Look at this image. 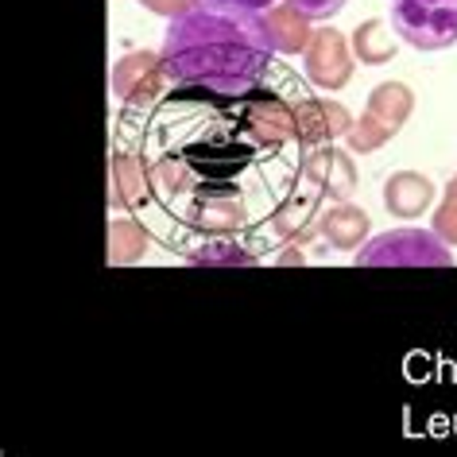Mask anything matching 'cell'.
<instances>
[{"mask_svg": "<svg viewBox=\"0 0 457 457\" xmlns=\"http://www.w3.org/2000/svg\"><path fill=\"white\" fill-rule=\"evenodd\" d=\"M144 8H152L155 16H167V20H175V16H182L187 8H194L198 0H140Z\"/></svg>", "mask_w": 457, "mask_h": 457, "instance_id": "21", "label": "cell"}, {"mask_svg": "<svg viewBox=\"0 0 457 457\" xmlns=\"http://www.w3.org/2000/svg\"><path fill=\"white\" fill-rule=\"evenodd\" d=\"M384 205L387 213L403 217V221H415L434 205V182L419 170H399L384 182Z\"/></svg>", "mask_w": 457, "mask_h": 457, "instance_id": "13", "label": "cell"}, {"mask_svg": "<svg viewBox=\"0 0 457 457\" xmlns=\"http://www.w3.org/2000/svg\"><path fill=\"white\" fill-rule=\"evenodd\" d=\"M264 28H268V39L276 54H299L311 47L314 39V28H311V16L303 12L299 4H271L264 12Z\"/></svg>", "mask_w": 457, "mask_h": 457, "instance_id": "12", "label": "cell"}, {"mask_svg": "<svg viewBox=\"0 0 457 457\" xmlns=\"http://www.w3.org/2000/svg\"><path fill=\"white\" fill-rule=\"evenodd\" d=\"M271 47L264 12L198 0L170 20L163 59L182 86H210L221 94H248L271 74Z\"/></svg>", "mask_w": 457, "mask_h": 457, "instance_id": "2", "label": "cell"}, {"mask_svg": "<svg viewBox=\"0 0 457 457\" xmlns=\"http://www.w3.org/2000/svg\"><path fill=\"white\" fill-rule=\"evenodd\" d=\"M279 264H303V253L299 248H287V253L279 256Z\"/></svg>", "mask_w": 457, "mask_h": 457, "instance_id": "23", "label": "cell"}, {"mask_svg": "<svg viewBox=\"0 0 457 457\" xmlns=\"http://www.w3.org/2000/svg\"><path fill=\"white\" fill-rule=\"evenodd\" d=\"M318 205H322V194H318L314 187H306V182H299V187L287 194V202H283L260 228L248 233V248L260 256V253L279 248V245L311 241V233H318V217H322Z\"/></svg>", "mask_w": 457, "mask_h": 457, "instance_id": "5", "label": "cell"}, {"mask_svg": "<svg viewBox=\"0 0 457 457\" xmlns=\"http://www.w3.org/2000/svg\"><path fill=\"white\" fill-rule=\"evenodd\" d=\"M295 117H299V144L306 152L334 144L337 136L345 140V132L353 129L349 109L337 105V101H322V97H299L295 101Z\"/></svg>", "mask_w": 457, "mask_h": 457, "instance_id": "9", "label": "cell"}, {"mask_svg": "<svg viewBox=\"0 0 457 457\" xmlns=\"http://www.w3.org/2000/svg\"><path fill=\"white\" fill-rule=\"evenodd\" d=\"M434 233H438L450 248H457V175L450 179L442 202L434 205Z\"/></svg>", "mask_w": 457, "mask_h": 457, "instance_id": "19", "label": "cell"}, {"mask_svg": "<svg viewBox=\"0 0 457 457\" xmlns=\"http://www.w3.org/2000/svg\"><path fill=\"white\" fill-rule=\"evenodd\" d=\"M303 182L314 187L322 198L345 202L353 190H357V163H353L349 147H311L303 155Z\"/></svg>", "mask_w": 457, "mask_h": 457, "instance_id": "8", "label": "cell"}, {"mask_svg": "<svg viewBox=\"0 0 457 457\" xmlns=\"http://www.w3.org/2000/svg\"><path fill=\"white\" fill-rule=\"evenodd\" d=\"M147 237L152 228L132 221V217H117L109 221V268H129L147 253Z\"/></svg>", "mask_w": 457, "mask_h": 457, "instance_id": "15", "label": "cell"}, {"mask_svg": "<svg viewBox=\"0 0 457 457\" xmlns=\"http://www.w3.org/2000/svg\"><path fill=\"white\" fill-rule=\"evenodd\" d=\"M147 202V170L132 147L109 155V205L112 210H140Z\"/></svg>", "mask_w": 457, "mask_h": 457, "instance_id": "10", "label": "cell"}, {"mask_svg": "<svg viewBox=\"0 0 457 457\" xmlns=\"http://www.w3.org/2000/svg\"><path fill=\"white\" fill-rule=\"evenodd\" d=\"M353 54H357L364 66H384L395 59V43L387 36L384 20H364V24L353 31Z\"/></svg>", "mask_w": 457, "mask_h": 457, "instance_id": "17", "label": "cell"}, {"mask_svg": "<svg viewBox=\"0 0 457 457\" xmlns=\"http://www.w3.org/2000/svg\"><path fill=\"white\" fill-rule=\"evenodd\" d=\"M369 233H372V221L361 205L337 202L334 210H326L318 217V237H322L329 248H337V253H357V248L369 241Z\"/></svg>", "mask_w": 457, "mask_h": 457, "instance_id": "11", "label": "cell"}, {"mask_svg": "<svg viewBox=\"0 0 457 457\" xmlns=\"http://www.w3.org/2000/svg\"><path fill=\"white\" fill-rule=\"evenodd\" d=\"M392 28L415 51H445L457 43V0H392Z\"/></svg>", "mask_w": 457, "mask_h": 457, "instance_id": "4", "label": "cell"}, {"mask_svg": "<svg viewBox=\"0 0 457 457\" xmlns=\"http://www.w3.org/2000/svg\"><path fill=\"white\" fill-rule=\"evenodd\" d=\"M353 43L341 36L337 28H322L314 31L311 47L303 51V66H306V78L318 86V89H341L349 86L353 78Z\"/></svg>", "mask_w": 457, "mask_h": 457, "instance_id": "7", "label": "cell"}, {"mask_svg": "<svg viewBox=\"0 0 457 457\" xmlns=\"http://www.w3.org/2000/svg\"><path fill=\"white\" fill-rule=\"evenodd\" d=\"M291 4H299L311 20H329V16H337L349 0H291Z\"/></svg>", "mask_w": 457, "mask_h": 457, "instance_id": "20", "label": "cell"}, {"mask_svg": "<svg viewBox=\"0 0 457 457\" xmlns=\"http://www.w3.org/2000/svg\"><path fill=\"white\" fill-rule=\"evenodd\" d=\"M450 245L422 228H392L357 248V268H450Z\"/></svg>", "mask_w": 457, "mask_h": 457, "instance_id": "3", "label": "cell"}, {"mask_svg": "<svg viewBox=\"0 0 457 457\" xmlns=\"http://www.w3.org/2000/svg\"><path fill=\"white\" fill-rule=\"evenodd\" d=\"M194 268H253L256 253L248 245H237V237H217V241H205L202 248L190 253Z\"/></svg>", "mask_w": 457, "mask_h": 457, "instance_id": "16", "label": "cell"}, {"mask_svg": "<svg viewBox=\"0 0 457 457\" xmlns=\"http://www.w3.org/2000/svg\"><path fill=\"white\" fill-rule=\"evenodd\" d=\"M387 140H392V132L376 117H369V112H361V120H353V129L345 132V147L353 155H372V152H380Z\"/></svg>", "mask_w": 457, "mask_h": 457, "instance_id": "18", "label": "cell"}, {"mask_svg": "<svg viewBox=\"0 0 457 457\" xmlns=\"http://www.w3.org/2000/svg\"><path fill=\"white\" fill-rule=\"evenodd\" d=\"M217 4H237V8H253V12H268L276 0H217Z\"/></svg>", "mask_w": 457, "mask_h": 457, "instance_id": "22", "label": "cell"}, {"mask_svg": "<svg viewBox=\"0 0 457 457\" xmlns=\"http://www.w3.org/2000/svg\"><path fill=\"white\" fill-rule=\"evenodd\" d=\"M364 112L376 117L387 132L395 136L407 124L411 112H415V94H411V86H403V82H380L369 94V105H364Z\"/></svg>", "mask_w": 457, "mask_h": 457, "instance_id": "14", "label": "cell"}, {"mask_svg": "<svg viewBox=\"0 0 457 457\" xmlns=\"http://www.w3.org/2000/svg\"><path fill=\"white\" fill-rule=\"evenodd\" d=\"M147 170L144 225L167 253L187 256L217 237H248L303 182L299 140H271L253 124L245 94L175 86L152 105L140 144Z\"/></svg>", "mask_w": 457, "mask_h": 457, "instance_id": "1", "label": "cell"}, {"mask_svg": "<svg viewBox=\"0 0 457 457\" xmlns=\"http://www.w3.org/2000/svg\"><path fill=\"white\" fill-rule=\"evenodd\" d=\"M109 82H112V94H117L129 109H152L170 94L175 74H170L163 51L159 54L155 51H132V54H124V59H117Z\"/></svg>", "mask_w": 457, "mask_h": 457, "instance_id": "6", "label": "cell"}]
</instances>
